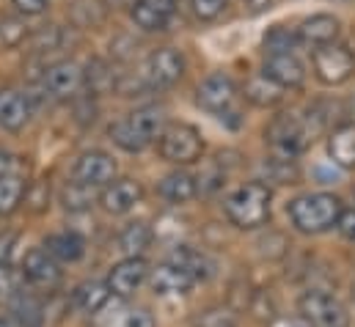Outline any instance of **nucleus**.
Returning a JSON list of instances; mask_svg holds the SVG:
<instances>
[{
    "label": "nucleus",
    "instance_id": "f257e3e1",
    "mask_svg": "<svg viewBox=\"0 0 355 327\" xmlns=\"http://www.w3.org/2000/svg\"><path fill=\"white\" fill-rule=\"evenodd\" d=\"M322 130V113L320 110H289L270 121L267 127V143L281 157H297L306 152Z\"/></svg>",
    "mask_w": 355,
    "mask_h": 327
},
{
    "label": "nucleus",
    "instance_id": "f03ea898",
    "mask_svg": "<svg viewBox=\"0 0 355 327\" xmlns=\"http://www.w3.org/2000/svg\"><path fill=\"white\" fill-rule=\"evenodd\" d=\"M345 206L342 198L334 193H309V195H297L295 201H289L286 215L292 220V226L300 234H322L328 229H334L342 218Z\"/></svg>",
    "mask_w": 355,
    "mask_h": 327
},
{
    "label": "nucleus",
    "instance_id": "7ed1b4c3",
    "mask_svg": "<svg viewBox=\"0 0 355 327\" xmlns=\"http://www.w3.org/2000/svg\"><path fill=\"white\" fill-rule=\"evenodd\" d=\"M270 201H272V193L265 182H248L226 198V218L245 231L262 229L270 220Z\"/></svg>",
    "mask_w": 355,
    "mask_h": 327
},
{
    "label": "nucleus",
    "instance_id": "20e7f679",
    "mask_svg": "<svg viewBox=\"0 0 355 327\" xmlns=\"http://www.w3.org/2000/svg\"><path fill=\"white\" fill-rule=\"evenodd\" d=\"M157 149H160L163 160H168V163L193 165L204 154V141H201V132L193 124L174 121L163 130V135L157 141Z\"/></svg>",
    "mask_w": 355,
    "mask_h": 327
},
{
    "label": "nucleus",
    "instance_id": "39448f33",
    "mask_svg": "<svg viewBox=\"0 0 355 327\" xmlns=\"http://www.w3.org/2000/svg\"><path fill=\"white\" fill-rule=\"evenodd\" d=\"M303 322L311 327H350V314L347 308L328 292L322 289H311L300 297L297 303Z\"/></svg>",
    "mask_w": 355,
    "mask_h": 327
},
{
    "label": "nucleus",
    "instance_id": "423d86ee",
    "mask_svg": "<svg viewBox=\"0 0 355 327\" xmlns=\"http://www.w3.org/2000/svg\"><path fill=\"white\" fill-rule=\"evenodd\" d=\"M311 67L320 82L342 85L355 75V53L345 44H328V47L314 50Z\"/></svg>",
    "mask_w": 355,
    "mask_h": 327
},
{
    "label": "nucleus",
    "instance_id": "0eeeda50",
    "mask_svg": "<svg viewBox=\"0 0 355 327\" xmlns=\"http://www.w3.org/2000/svg\"><path fill=\"white\" fill-rule=\"evenodd\" d=\"M141 75H144V80L149 82V88H168V85L182 80L184 58H182V53L177 47H160L146 58Z\"/></svg>",
    "mask_w": 355,
    "mask_h": 327
},
{
    "label": "nucleus",
    "instance_id": "6e6552de",
    "mask_svg": "<svg viewBox=\"0 0 355 327\" xmlns=\"http://www.w3.org/2000/svg\"><path fill=\"white\" fill-rule=\"evenodd\" d=\"M196 102H198L204 110H209V113H215V116H223V113L234 110L237 85H234V80H232L229 75L215 72V75H209L207 80L196 88Z\"/></svg>",
    "mask_w": 355,
    "mask_h": 327
},
{
    "label": "nucleus",
    "instance_id": "1a4fd4ad",
    "mask_svg": "<svg viewBox=\"0 0 355 327\" xmlns=\"http://www.w3.org/2000/svg\"><path fill=\"white\" fill-rule=\"evenodd\" d=\"M42 80L53 99H72L86 88V75L75 61H58L47 67Z\"/></svg>",
    "mask_w": 355,
    "mask_h": 327
},
{
    "label": "nucleus",
    "instance_id": "9d476101",
    "mask_svg": "<svg viewBox=\"0 0 355 327\" xmlns=\"http://www.w3.org/2000/svg\"><path fill=\"white\" fill-rule=\"evenodd\" d=\"M22 275L33 283V286H39V289H55L58 283H61V267H58V261L44 250V247H33V250H28L25 253V258H22Z\"/></svg>",
    "mask_w": 355,
    "mask_h": 327
},
{
    "label": "nucleus",
    "instance_id": "9b49d317",
    "mask_svg": "<svg viewBox=\"0 0 355 327\" xmlns=\"http://www.w3.org/2000/svg\"><path fill=\"white\" fill-rule=\"evenodd\" d=\"M141 198H144L141 182H135V179H113V182L102 190L99 204H102L105 212H110V215H127V212H132V209L141 204Z\"/></svg>",
    "mask_w": 355,
    "mask_h": 327
},
{
    "label": "nucleus",
    "instance_id": "f8f14e48",
    "mask_svg": "<svg viewBox=\"0 0 355 327\" xmlns=\"http://www.w3.org/2000/svg\"><path fill=\"white\" fill-rule=\"evenodd\" d=\"M113 176H116V160L107 152L91 149V152H83L75 163V182H83L89 187L110 184Z\"/></svg>",
    "mask_w": 355,
    "mask_h": 327
},
{
    "label": "nucleus",
    "instance_id": "ddd939ff",
    "mask_svg": "<svg viewBox=\"0 0 355 327\" xmlns=\"http://www.w3.org/2000/svg\"><path fill=\"white\" fill-rule=\"evenodd\" d=\"M339 30H342V22L334 14H311L300 22V28L295 33H297L300 44H306L311 50H320V47L336 44Z\"/></svg>",
    "mask_w": 355,
    "mask_h": 327
},
{
    "label": "nucleus",
    "instance_id": "4468645a",
    "mask_svg": "<svg viewBox=\"0 0 355 327\" xmlns=\"http://www.w3.org/2000/svg\"><path fill=\"white\" fill-rule=\"evenodd\" d=\"M196 281H198V278H196L187 267H182L179 261H166V264H160L157 269H152V278H149L152 292L160 294V297H168V294H187Z\"/></svg>",
    "mask_w": 355,
    "mask_h": 327
},
{
    "label": "nucleus",
    "instance_id": "2eb2a0df",
    "mask_svg": "<svg viewBox=\"0 0 355 327\" xmlns=\"http://www.w3.org/2000/svg\"><path fill=\"white\" fill-rule=\"evenodd\" d=\"M149 275V264L138 256V258H124L119 264H113L110 275H107V289L119 297H130L138 292V286L146 281Z\"/></svg>",
    "mask_w": 355,
    "mask_h": 327
},
{
    "label": "nucleus",
    "instance_id": "dca6fc26",
    "mask_svg": "<svg viewBox=\"0 0 355 327\" xmlns=\"http://www.w3.org/2000/svg\"><path fill=\"white\" fill-rule=\"evenodd\" d=\"M272 82H278L281 88H300L306 82V67L295 53H284V55H265V69Z\"/></svg>",
    "mask_w": 355,
    "mask_h": 327
},
{
    "label": "nucleus",
    "instance_id": "f3484780",
    "mask_svg": "<svg viewBox=\"0 0 355 327\" xmlns=\"http://www.w3.org/2000/svg\"><path fill=\"white\" fill-rule=\"evenodd\" d=\"M31 121V102L19 91H0V127L8 132H19Z\"/></svg>",
    "mask_w": 355,
    "mask_h": 327
},
{
    "label": "nucleus",
    "instance_id": "a211bd4d",
    "mask_svg": "<svg viewBox=\"0 0 355 327\" xmlns=\"http://www.w3.org/2000/svg\"><path fill=\"white\" fill-rule=\"evenodd\" d=\"M328 154L331 160L345 168V170H355V124H339L334 127V132L328 135Z\"/></svg>",
    "mask_w": 355,
    "mask_h": 327
},
{
    "label": "nucleus",
    "instance_id": "6ab92c4d",
    "mask_svg": "<svg viewBox=\"0 0 355 327\" xmlns=\"http://www.w3.org/2000/svg\"><path fill=\"white\" fill-rule=\"evenodd\" d=\"M44 250L55 261H80L86 253V240L78 231H58L44 240Z\"/></svg>",
    "mask_w": 355,
    "mask_h": 327
},
{
    "label": "nucleus",
    "instance_id": "aec40b11",
    "mask_svg": "<svg viewBox=\"0 0 355 327\" xmlns=\"http://www.w3.org/2000/svg\"><path fill=\"white\" fill-rule=\"evenodd\" d=\"M243 96L257 107H275L284 99V88L267 75H251L243 85Z\"/></svg>",
    "mask_w": 355,
    "mask_h": 327
},
{
    "label": "nucleus",
    "instance_id": "412c9836",
    "mask_svg": "<svg viewBox=\"0 0 355 327\" xmlns=\"http://www.w3.org/2000/svg\"><path fill=\"white\" fill-rule=\"evenodd\" d=\"M130 17H132V22H135L141 30H149V33L166 30L168 22H171V17H168L163 8H157L152 0H132V3H130Z\"/></svg>",
    "mask_w": 355,
    "mask_h": 327
},
{
    "label": "nucleus",
    "instance_id": "4be33fe9",
    "mask_svg": "<svg viewBox=\"0 0 355 327\" xmlns=\"http://www.w3.org/2000/svg\"><path fill=\"white\" fill-rule=\"evenodd\" d=\"M196 193H198V182L184 170H174L160 182V195L171 204H187L190 198H196Z\"/></svg>",
    "mask_w": 355,
    "mask_h": 327
},
{
    "label": "nucleus",
    "instance_id": "5701e85b",
    "mask_svg": "<svg viewBox=\"0 0 355 327\" xmlns=\"http://www.w3.org/2000/svg\"><path fill=\"white\" fill-rule=\"evenodd\" d=\"M107 138L119 146V149H124V152H130V154H138V152H144L146 146H149V141L135 130V124L124 116V118H119V121H113L110 127H107Z\"/></svg>",
    "mask_w": 355,
    "mask_h": 327
},
{
    "label": "nucleus",
    "instance_id": "b1692460",
    "mask_svg": "<svg viewBox=\"0 0 355 327\" xmlns=\"http://www.w3.org/2000/svg\"><path fill=\"white\" fill-rule=\"evenodd\" d=\"M83 75H86V88H89V96H102V94H110V91H116V72L107 67V61H102V58H91L89 67L83 69Z\"/></svg>",
    "mask_w": 355,
    "mask_h": 327
},
{
    "label": "nucleus",
    "instance_id": "393cba45",
    "mask_svg": "<svg viewBox=\"0 0 355 327\" xmlns=\"http://www.w3.org/2000/svg\"><path fill=\"white\" fill-rule=\"evenodd\" d=\"M149 245H152V229L144 220H135V223L124 226V231L119 234V247L127 258H138Z\"/></svg>",
    "mask_w": 355,
    "mask_h": 327
},
{
    "label": "nucleus",
    "instance_id": "a878e982",
    "mask_svg": "<svg viewBox=\"0 0 355 327\" xmlns=\"http://www.w3.org/2000/svg\"><path fill=\"white\" fill-rule=\"evenodd\" d=\"M11 319L19 327H42V319H44V308L39 306L36 297L19 292L14 300H11Z\"/></svg>",
    "mask_w": 355,
    "mask_h": 327
},
{
    "label": "nucleus",
    "instance_id": "bb28decb",
    "mask_svg": "<svg viewBox=\"0 0 355 327\" xmlns=\"http://www.w3.org/2000/svg\"><path fill=\"white\" fill-rule=\"evenodd\" d=\"M107 297H110V289H107V283H99V281H86V283H80L78 292H75V303H78L86 314L102 311L105 303H107Z\"/></svg>",
    "mask_w": 355,
    "mask_h": 327
},
{
    "label": "nucleus",
    "instance_id": "cd10ccee",
    "mask_svg": "<svg viewBox=\"0 0 355 327\" xmlns=\"http://www.w3.org/2000/svg\"><path fill=\"white\" fill-rule=\"evenodd\" d=\"M28 182L22 176H0V215H11L25 198Z\"/></svg>",
    "mask_w": 355,
    "mask_h": 327
},
{
    "label": "nucleus",
    "instance_id": "c85d7f7f",
    "mask_svg": "<svg viewBox=\"0 0 355 327\" xmlns=\"http://www.w3.org/2000/svg\"><path fill=\"white\" fill-rule=\"evenodd\" d=\"M94 187L83 184V182H69L64 190H61V204L67 212H86L94 206Z\"/></svg>",
    "mask_w": 355,
    "mask_h": 327
},
{
    "label": "nucleus",
    "instance_id": "c756f323",
    "mask_svg": "<svg viewBox=\"0 0 355 327\" xmlns=\"http://www.w3.org/2000/svg\"><path fill=\"white\" fill-rule=\"evenodd\" d=\"M297 44H300L297 33H292V30H286V28L275 25V28H270V30H267V36H265V55H284V53H295V50H297Z\"/></svg>",
    "mask_w": 355,
    "mask_h": 327
},
{
    "label": "nucleus",
    "instance_id": "7c9ffc66",
    "mask_svg": "<svg viewBox=\"0 0 355 327\" xmlns=\"http://www.w3.org/2000/svg\"><path fill=\"white\" fill-rule=\"evenodd\" d=\"M28 25L17 17H0V50H14L28 39Z\"/></svg>",
    "mask_w": 355,
    "mask_h": 327
},
{
    "label": "nucleus",
    "instance_id": "2f4dec72",
    "mask_svg": "<svg viewBox=\"0 0 355 327\" xmlns=\"http://www.w3.org/2000/svg\"><path fill=\"white\" fill-rule=\"evenodd\" d=\"M61 39H64V33H61L58 25H44V28L31 33V50H33V55L53 53V50L61 47Z\"/></svg>",
    "mask_w": 355,
    "mask_h": 327
},
{
    "label": "nucleus",
    "instance_id": "473e14b6",
    "mask_svg": "<svg viewBox=\"0 0 355 327\" xmlns=\"http://www.w3.org/2000/svg\"><path fill=\"white\" fill-rule=\"evenodd\" d=\"M265 173L272 179V182H281V184H295L297 182V165L292 157H270L265 165Z\"/></svg>",
    "mask_w": 355,
    "mask_h": 327
},
{
    "label": "nucleus",
    "instance_id": "72a5a7b5",
    "mask_svg": "<svg viewBox=\"0 0 355 327\" xmlns=\"http://www.w3.org/2000/svg\"><path fill=\"white\" fill-rule=\"evenodd\" d=\"M72 17L80 28H96L105 19V8L99 6V0H78L72 6Z\"/></svg>",
    "mask_w": 355,
    "mask_h": 327
},
{
    "label": "nucleus",
    "instance_id": "f704fd0d",
    "mask_svg": "<svg viewBox=\"0 0 355 327\" xmlns=\"http://www.w3.org/2000/svg\"><path fill=\"white\" fill-rule=\"evenodd\" d=\"M196 327H237V317L229 308L215 306V308H207L196 317Z\"/></svg>",
    "mask_w": 355,
    "mask_h": 327
},
{
    "label": "nucleus",
    "instance_id": "c9c22d12",
    "mask_svg": "<svg viewBox=\"0 0 355 327\" xmlns=\"http://www.w3.org/2000/svg\"><path fill=\"white\" fill-rule=\"evenodd\" d=\"M25 204L31 206V212H44L50 206V184L47 182H31L25 190Z\"/></svg>",
    "mask_w": 355,
    "mask_h": 327
},
{
    "label": "nucleus",
    "instance_id": "e433bc0d",
    "mask_svg": "<svg viewBox=\"0 0 355 327\" xmlns=\"http://www.w3.org/2000/svg\"><path fill=\"white\" fill-rule=\"evenodd\" d=\"M229 0H190V11L196 14V19L201 22H212L226 11Z\"/></svg>",
    "mask_w": 355,
    "mask_h": 327
},
{
    "label": "nucleus",
    "instance_id": "4c0bfd02",
    "mask_svg": "<svg viewBox=\"0 0 355 327\" xmlns=\"http://www.w3.org/2000/svg\"><path fill=\"white\" fill-rule=\"evenodd\" d=\"M19 294V281L8 264H0V306H11V300Z\"/></svg>",
    "mask_w": 355,
    "mask_h": 327
},
{
    "label": "nucleus",
    "instance_id": "58836bf2",
    "mask_svg": "<svg viewBox=\"0 0 355 327\" xmlns=\"http://www.w3.org/2000/svg\"><path fill=\"white\" fill-rule=\"evenodd\" d=\"M110 327H155V317L146 308H130V311L119 314Z\"/></svg>",
    "mask_w": 355,
    "mask_h": 327
},
{
    "label": "nucleus",
    "instance_id": "ea45409f",
    "mask_svg": "<svg viewBox=\"0 0 355 327\" xmlns=\"http://www.w3.org/2000/svg\"><path fill=\"white\" fill-rule=\"evenodd\" d=\"M28 160L19 157V154H8V152H0V176H28Z\"/></svg>",
    "mask_w": 355,
    "mask_h": 327
},
{
    "label": "nucleus",
    "instance_id": "a19ab883",
    "mask_svg": "<svg viewBox=\"0 0 355 327\" xmlns=\"http://www.w3.org/2000/svg\"><path fill=\"white\" fill-rule=\"evenodd\" d=\"M110 53L119 58V61H130L135 53H138V42L130 39V36H116L110 42Z\"/></svg>",
    "mask_w": 355,
    "mask_h": 327
},
{
    "label": "nucleus",
    "instance_id": "79ce46f5",
    "mask_svg": "<svg viewBox=\"0 0 355 327\" xmlns=\"http://www.w3.org/2000/svg\"><path fill=\"white\" fill-rule=\"evenodd\" d=\"M336 229H339V234H342L345 240H353L355 242V209H345V212H342Z\"/></svg>",
    "mask_w": 355,
    "mask_h": 327
},
{
    "label": "nucleus",
    "instance_id": "37998d69",
    "mask_svg": "<svg viewBox=\"0 0 355 327\" xmlns=\"http://www.w3.org/2000/svg\"><path fill=\"white\" fill-rule=\"evenodd\" d=\"M25 17H36V14H44L47 11V0H11Z\"/></svg>",
    "mask_w": 355,
    "mask_h": 327
},
{
    "label": "nucleus",
    "instance_id": "c03bdc74",
    "mask_svg": "<svg viewBox=\"0 0 355 327\" xmlns=\"http://www.w3.org/2000/svg\"><path fill=\"white\" fill-rule=\"evenodd\" d=\"M220 184H223V173L204 170V173L198 176V190H204V193H212V190H218Z\"/></svg>",
    "mask_w": 355,
    "mask_h": 327
},
{
    "label": "nucleus",
    "instance_id": "a18cd8bd",
    "mask_svg": "<svg viewBox=\"0 0 355 327\" xmlns=\"http://www.w3.org/2000/svg\"><path fill=\"white\" fill-rule=\"evenodd\" d=\"M14 245H17V234H11V231L0 234V264H8V256H11Z\"/></svg>",
    "mask_w": 355,
    "mask_h": 327
},
{
    "label": "nucleus",
    "instance_id": "49530a36",
    "mask_svg": "<svg viewBox=\"0 0 355 327\" xmlns=\"http://www.w3.org/2000/svg\"><path fill=\"white\" fill-rule=\"evenodd\" d=\"M254 14H262V11H267L270 6H272V0H243Z\"/></svg>",
    "mask_w": 355,
    "mask_h": 327
},
{
    "label": "nucleus",
    "instance_id": "de8ad7c7",
    "mask_svg": "<svg viewBox=\"0 0 355 327\" xmlns=\"http://www.w3.org/2000/svg\"><path fill=\"white\" fill-rule=\"evenodd\" d=\"M0 327H19L11 317H6V319H0Z\"/></svg>",
    "mask_w": 355,
    "mask_h": 327
}]
</instances>
